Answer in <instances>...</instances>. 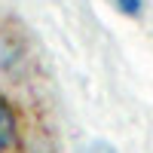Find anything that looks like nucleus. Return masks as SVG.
I'll return each instance as SVG.
<instances>
[{"label":"nucleus","instance_id":"nucleus-3","mask_svg":"<svg viewBox=\"0 0 153 153\" xmlns=\"http://www.w3.org/2000/svg\"><path fill=\"white\" fill-rule=\"evenodd\" d=\"M89 153H113V150H110V147H104V144H95Z\"/></svg>","mask_w":153,"mask_h":153},{"label":"nucleus","instance_id":"nucleus-1","mask_svg":"<svg viewBox=\"0 0 153 153\" xmlns=\"http://www.w3.org/2000/svg\"><path fill=\"white\" fill-rule=\"evenodd\" d=\"M12 141H16V110L0 95V150H6Z\"/></svg>","mask_w":153,"mask_h":153},{"label":"nucleus","instance_id":"nucleus-2","mask_svg":"<svg viewBox=\"0 0 153 153\" xmlns=\"http://www.w3.org/2000/svg\"><path fill=\"white\" fill-rule=\"evenodd\" d=\"M113 6H117L123 16H129V19H135V16H141V0H110Z\"/></svg>","mask_w":153,"mask_h":153}]
</instances>
